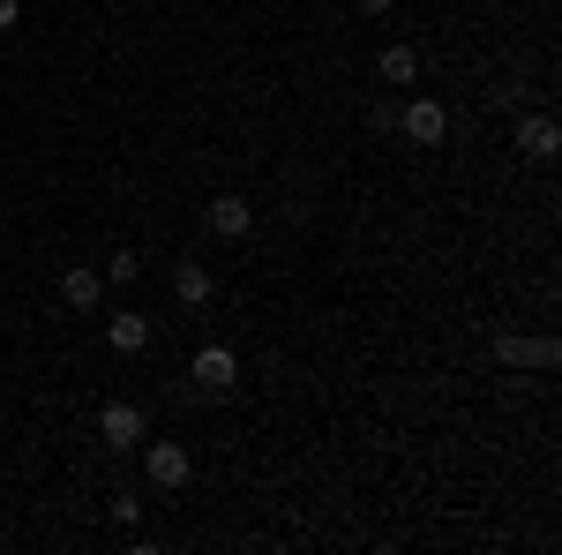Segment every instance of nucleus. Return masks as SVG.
<instances>
[{
    "mask_svg": "<svg viewBox=\"0 0 562 555\" xmlns=\"http://www.w3.org/2000/svg\"><path fill=\"white\" fill-rule=\"evenodd\" d=\"M233 390H240V360H233V345H203V353H195V398L225 406Z\"/></svg>",
    "mask_w": 562,
    "mask_h": 555,
    "instance_id": "nucleus-1",
    "label": "nucleus"
},
{
    "mask_svg": "<svg viewBox=\"0 0 562 555\" xmlns=\"http://www.w3.org/2000/svg\"><path fill=\"white\" fill-rule=\"evenodd\" d=\"M143 435H150V413H143V406H128V398L98 406V443H105V451H135Z\"/></svg>",
    "mask_w": 562,
    "mask_h": 555,
    "instance_id": "nucleus-2",
    "label": "nucleus"
},
{
    "mask_svg": "<svg viewBox=\"0 0 562 555\" xmlns=\"http://www.w3.org/2000/svg\"><path fill=\"white\" fill-rule=\"evenodd\" d=\"M397 135H405V143H420V151H435V143L450 135V106H442V98H405Z\"/></svg>",
    "mask_w": 562,
    "mask_h": 555,
    "instance_id": "nucleus-3",
    "label": "nucleus"
},
{
    "mask_svg": "<svg viewBox=\"0 0 562 555\" xmlns=\"http://www.w3.org/2000/svg\"><path fill=\"white\" fill-rule=\"evenodd\" d=\"M188 473H195V458H188L180 443H150V435H143V480H150V488H188Z\"/></svg>",
    "mask_w": 562,
    "mask_h": 555,
    "instance_id": "nucleus-4",
    "label": "nucleus"
},
{
    "mask_svg": "<svg viewBox=\"0 0 562 555\" xmlns=\"http://www.w3.org/2000/svg\"><path fill=\"white\" fill-rule=\"evenodd\" d=\"M495 360H503V368H555L562 345L555 338H518V331H510V338H495Z\"/></svg>",
    "mask_w": 562,
    "mask_h": 555,
    "instance_id": "nucleus-5",
    "label": "nucleus"
},
{
    "mask_svg": "<svg viewBox=\"0 0 562 555\" xmlns=\"http://www.w3.org/2000/svg\"><path fill=\"white\" fill-rule=\"evenodd\" d=\"M203 225H211L217 241H248V225H256V211H248V196H217L211 211H203Z\"/></svg>",
    "mask_w": 562,
    "mask_h": 555,
    "instance_id": "nucleus-6",
    "label": "nucleus"
},
{
    "mask_svg": "<svg viewBox=\"0 0 562 555\" xmlns=\"http://www.w3.org/2000/svg\"><path fill=\"white\" fill-rule=\"evenodd\" d=\"M518 151H525V158H532V166H548V158H555V151H562L555 121H548V113H532V121H518Z\"/></svg>",
    "mask_w": 562,
    "mask_h": 555,
    "instance_id": "nucleus-7",
    "label": "nucleus"
},
{
    "mask_svg": "<svg viewBox=\"0 0 562 555\" xmlns=\"http://www.w3.org/2000/svg\"><path fill=\"white\" fill-rule=\"evenodd\" d=\"M211 293H217L211 263H180V270H173V300H180V308H203Z\"/></svg>",
    "mask_w": 562,
    "mask_h": 555,
    "instance_id": "nucleus-8",
    "label": "nucleus"
},
{
    "mask_svg": "<svg viewBox=\"0 0 562 555\" xmlns=\"http://www.w3.org/2000/svg\"><path fill=\"white\" fill-rule=\"evenodd\" d=\"M60 300H68V308H98V300H105V270H90V263H76V270L60 278Z\"/></svg>",
    "mask_w": 562,
    "mask_h": 555,
    "instance_id": "nucleus-9",
    "label": "nucleus"
},
{
    "mask_svg": "<svg viewBox=\"0 0 562 555\" xmlns=\"http://www.w3.org/2000/svg\"><path fill=\"white\" fill-rule=\"evenodd\" d=\"M105 345H113V353H143V345H150V315H135V308H121V315L105 323Z\"/></svg>",
    "mask_w": 562,
    "mask_h": 555,
    "instance_id": "nucleus-10",
    "label": "nucleus"
},
{
    "mask_svg": "<svg viewBox=\"0 0 562 555\" xmlns=\"http://www.w3.org/2000/svg\"><path fill=\"white\" fill-rule=\"evenodd\" d=\"M375 76H383V84H413V76H420V53H413V45H390L383 60H375Z\"/></svg>",
    "mask_w": 562,
    "mask_h": 555,
    "instance_id": "nucleus-11",
    "label": "nucleus"
},
{
    "mask_svg": "<svg viewBox=\"0 0 562 555\" xmlns=\"http://www.w3.org/2000/svg\"><path fill=\"white\" fill-rule=\"evenodd\" d=\"M135 278H143V263H135V256H113V263H105V286H135Z\"/></svg>",
    "mask_w": 562,
    "mask_h": 555,
    "instance_id": "nucleus-12",
    "label": "nucleus"
},
{
    "mask_svg": "<svg viewBox=\"0 0 562 555\" xmlns=\"http://www.w3.org/2000/svg\"><path fill=\"white\" fill-rule=\"evenodd\" d=\"M113 518L135 525V518H143V496H135V488H113Z\"/></svg>",
    "mask_w": 562,
    "mask_h": 555,
    "instance_id": "nucleus-13",
    "label": "nucleus"
},
{
    "mask_svg": "<svg viewBox=\"0 0 562 555\" xmlns=\"http://www.w3.org/2000/svg\"><path fill=\"white\" fill-rule=\"evenodd\" d=\"M23 23V0H0V31H15Z\"/></svg>",
    "mask_w": 562,
    "mask_h": 555,
    "instance_id": "nucleus-14",
    "label": "nucleus"
},
{
    "mask_svg": "<svg viewBox=\"0 0 562 555\" xmlns=\"http://www.w3.org/2000/svg\"><path fill=\"white\" fill-rule=\"evenodd\" d=\"M360 8H368V15H390V8H397V0H360Z\"/></svg>",
    "mask_w": 562,
    "mask_h": 555,
    "instance_id": "nucleus-15",
    "label": "nucleus"
}]
</instances>
